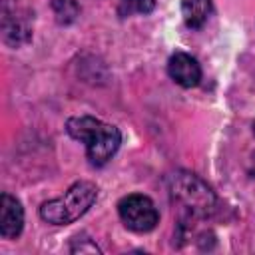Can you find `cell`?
<instances>
[{"instance_id": "cell-1", "label": "cell", "mask_w": 255, "mask_h": 255, "mask_svg": "<svg viewBox=\"0 0 255 255\" xmlns=\"http://www.w3.org/2000/svg\"><path fill=\"white\" fill-rule=\"evenodd\" d=\"M66 131L76 141L86 145V155L92 165L108 163L122 143V133L116 126L94 116H74L66 122Z\"/></svg>"}, {"instance_id": "cell-2", "label": "cell", "mask_w": 255, "mask_h": 255, "mask_svg": "<svg viewBox=\"0 0 255 255\" xmlns=\"http://www.w3.org/2000/svg\"><path fill=\"white\" fill-rule=\"evenodd\" d=\"M167 193L183 211L187 221L207 219L217 211V197L213 189L191 171H175L167 175Z\"/></svg>"}, {"instance_id": "cell-3", "label": "cell", "mask_w": 255, "mask_h": 255, "mask_svg": "<svg viewBox=\"0 0 255 255\" xmlns=\"http://www.w3.org/2000/svg\"><path fill=\"white\" fill-rule=\"evenodd\" d=\"M98 187L92 181H76L72 183L64 195L56 199H48L40 205V217L52 225H68L80 219L96 201Z\"/></svg>"}, {"instance_id": "cell-4", "label": "cell", "mask_w": 255, "mask_h": 255, "mask_svg": "<svg viewBox=\"0 0 255 255\" xmlns=\"http://www.w3.org/2000/svg\"><path fill=\"white\" fill-rule=\"evenodd\" d=\"M118 215L122 223L135 233H147L159 223V211L155 203L143 193H129L122 197L118 203Z\"/></svg>"}, {"instance_id": "cell-5", "label": "cell", "mask_w": 255, "mask_h": 255, "mask_svg": "<svg viewBox=\"0 0 255 255\" xmlns=\"http://www.w3.org/2000/svg\"><path fill=\"white\" fill-rule=\"evenodd\" d=\"M2 38L10 46H20L30 38L28 14L18 8L16 0H2Z\"/></svg>"}, {"instance_id": "cell-6", "label": "cell", "mask_w": 255, "mask_h": 255, "mask_svg": "<svg viewBox=\"0 0 255 255\" xmlns=\"http://www.w3.org/2000/svg\"><path fill=\"white\" fill-rule=\"evenodd\" d=\"M169 78L181 88H195L201 82V66L199 62L185 52H175L167 60Z\"/></svg>"}, {"instance_id": "cell-7", "label": "cell", "mask_w": 255, "mask_h": 255, "mask_svg": "<svg viewBox=\"0 0 255 255\" xmlns=\"http://www.w3.org/2000/svg\"><path fill=\"white\" fill-rule=\"evenodd\" d=\"M24 229V207L22 203L10 195H0V235L6 239H14Z\"/></svg>"}, {"instance_id": "cell-8", "label": "cell", "mask_w": 255, "mask_h": 255, "mask_svg": "<svg viewBox=\"0 0 255 255\" xmlns=\"http://www.w3.org/2000/svg\"><path fill=\"white\" fill-rule=\"evenodd\" d=\"M211 10H213L211 0H181L183 22L191 30H199L211 16Z\"/></svg>"}, {"instance_id": "cell-9", "label": "cell", "mask_w": 255, "mask_h": 255, "mask_svg": "<svg viewBox=\"0 0 255 255\" xmlns=\"http://www.w3.org/2000/svg\"><path fill=\"white\" fill-rule=\"evenodd\" d=\"M52 12L56 16V22L62 26L74 24L80 16V4L76 0H52Z\"/></svg>"}, {"instance_id": "cell-10", "label": "cell", "mask_w": 255, "mask_h": 255, "mask_svg": "<svg viewBox=\"0 0 255 255\" xmlns=\"http://www.w3.org/2000/svg\"><path fill=\"white\" fill-rule=\"evenodd\" d=\"M155 8V0H118V14L122 18L133 14H149Z\"/></svg>"}, {"instance_id": "cell-11", "label": "cell", "mask_w": 255, "mask_h": 255, "mask_svg": "<svg viewBox=\"0 0 255 255\" xmlns=\"http://www.w3.org/2000/svg\"><path fill=\"white\" fill-rule=\"evenodd\" d=\"M247 171L251 173V175H255V151L249 155V163H247Z\"/></svg>"}, {"instance_id": "cell-12", "label": "cell", "mask_w": 255, "mask_h": 255, "mask_svg": "<svg viewBox=\"0 0 255 255\" xmlns=\"http://www.w3.org/2000/svg\"><path fill=\"white\" fill-rule=\"evenodd\" d=\"M253 133H255V122H253Z\"/></svg>"}]
</instances>
